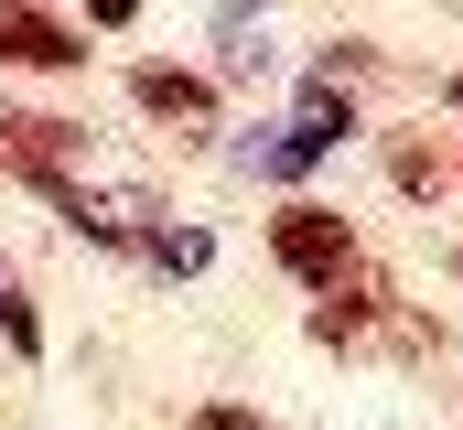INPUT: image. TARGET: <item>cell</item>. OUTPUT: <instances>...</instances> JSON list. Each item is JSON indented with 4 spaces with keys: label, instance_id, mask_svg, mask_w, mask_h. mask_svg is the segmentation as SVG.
<instances>
[{
    "label": "cell",
    "instance_id": "obj_6",
    "mask_svg": "<svg viewBox=\"0 0 463 430\" xmlns=\"http://www.w3.org/2000/svg\"><path fill=\"white\" fill-rule=\"evenodd\" d=\"M0 344H11V355H22V366H33V355H43V313H33V302H22V269H11V258H0Z\"/></svg>",
    "mask_w": 463,
    "mask_h": 430
},
{
    "label": "cell",
    "instance_id": "obj_4",
    "mask_svg": "<svg viewBox=\"0 0 463 430\" xmlns=\"http://www.w3.org/2000/svg\"><path fill=\"white\" fill-rule=\"evenodd\" d=\"M377 322H388V291L345 280V291H324V302H313V344H366Z\"/></svg>",
    "mask_w": 463,
    "mask_h": 430
},
{
    "label": "cell",
    "instance_id": "obj_8",
    "mask_svg": "<svg viewBox=\"0 0 463 430\" xmlns=\"http://www.w3.org/2000/svg\"><path fill=\"white\" fill-rule=\"evenodd\" d=\"M194 430H269L259 409H237V398H216V409H194Z\"/></svg>",
    "mask_w": 463,
    "mask_h": 430
},
{
    "label": "cell",
    "instance_id": "obj_11",
    "mask_svg": "<svg viewBox=\"0 0 463 430\" xmlns=\"http://www.w3.org/2000/svg\"><path fill=\"white\" fill-rule=\"evenodd\" d=\"M453 280H463V258H453Z\"/></svg>",
    "mask_w": 463,
    "mask_h": 430
},
{
    "label": "cell",
    "instance_id": "obj_10",
    "mask_svg": "<svg viewBox=\"0 0 463 430\" xmlns=\"http://www.w3.org/2000/svg\"><path fill=\"white\" fill-rule=\"evenodd\" d=\"M442 98H453V108H463V76H453V87H442Z\"/></svg>",
    "mask_w": 463,
    "mask_h": 430
},
{
    "label": "cell",
    "instance_id": "obj_7",
    "mask_svg": "<svg viewBox=\"0 0 463 430\" xmlns=\"http://www.w3.org/2000/svg\"><path fill=\"white\" fill-rule=\"evenodd\" d=\"M140 258H151V269H205L216 237H205V226H140Z\"/></svg>",
    "mask_w": 463,
    "mask_h": 430
},
{
    "label": "cell",
    "instance_id": "obj_1",
    "mask_svg": "<svg viewBox=\"0 0 463 430\" xmlns=\"http://www.w3.org/2000/svg\"><path fill=\"white\" fill-rule=\"evenodd\" d=\"M269 258H280L302 291H345L355 269H366V248H355V215H345V205H313V194H291V205L269 215Z\"/></svg>",
    "mask_w": 463,
    "mask_h": 430
},
{
    "label": "cell",
    "instance_id": "obj_3",
    "mask_svg": "<svg viewBox=\"0 0 463 430\" xmlns=\"http://www.w3.org/2000/svg\"><path fill=\"white\" fill-rule=\"evenodd\" d=\"M129 108L162 118V129H184V140H205L216 129V76H194V65H129Z\"/></svg>",
    "mask_w": 463,
    "mask_h": 430
},
{
    "label": "cell",
    "instance_id": "obj_9",
    "mask_svg": "<svg viewBox=\"0 0 463 430\" xmlns=\"http://www.w3.org/2000/svg\"><path fill=\"white\" fill-rule=\"evenodd\" d=\"M87 22H98V33H129V22H140V0H87Z\"/></svg>",
    "mask_w": 463,
    "mask_h": 430
},
{
    "label": "cell",
    "instance_id": "obj_2",
    "mask_svg": "<svg viewBox=\"0 0 463 430\" xmlns=\"http://www.w3.org/2000/svg\"><path fill=\"white\" fill-rule=\"evenodd\" d=\"M87 33L43 0H0V76H87Z\"/></svg>",
    "mask_w": 463,
    "mask_h": 430
},
{
    "label": "cell",
    "instance_id": "obj_5",
    "mask_svg": "<svg viewBox=\"0 0 463 430\" xmlns=\"http://www.w3.org/2000/svg\"><path fill=\"white\" fill-rule=\"evenodd\" d=\"M388 183L431 205V194L453 183V162H442V140H420V129H388Z\"/></svg>",
    "mask_w": 463,
    "mask_h": 430
}]
</instances>
